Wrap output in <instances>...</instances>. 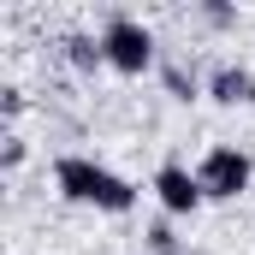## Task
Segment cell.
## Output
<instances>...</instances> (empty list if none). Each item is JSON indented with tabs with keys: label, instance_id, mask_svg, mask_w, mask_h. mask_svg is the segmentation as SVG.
Returning <instances> with one entry per match:
<instances>
[{
	"label": "cell",
	"instance_id": "cell-1",
	"mask_svg": "<svg viewBox=\"0 0 255 255\" xmlns=\"http://www.w3.org/2000/svg\"><path fill=\"white\" fill-rule=\"evenodd\" d=\"M54 184H60L65 202L95 208V214H130L136 208V184L125 172H113L107 160H95V154H60L54 160Z\"/></svg>",
	"mask_w": 255,
	"mask_h": 255
},
{
	"label": "cell",
	"instance_id": "cell-2",
	"mask_svg": "<svg viewBox=\"0 0 255 255\" xmlns=\"http://www.w3.org/2000/svg\"><path fill=\"white\" fill-rule=\"evenodd\" d=\"M101 48H107V65H113L119 77L160 71V42H154V30H148L136 12H107V24H101Z\"/></svg>",
	"mask_w": 255,
	"mask_h": 255
},
{
	"label": "cell",
	"instance_id": "cell-3",
	"mask_svg": "<svg viewBox=\"0 0 255 255\" xmlns=\"http://www.w3.org/2000/svg\"><path fill=\"white\" fill-rule=\"evenodd\" d=\"M196 178H202L208 202H238L250 190V178H255V160H250V148H238V142H214L196 160Z\"/></svg>",
	"mask_w": 255,
	"mask_h": 255
},
{
	"label": "cell",
	"instance_id": "cell-4",
	"mask_svg": "<svg viewBox=\"0 0 255 255\" xmlns=\"http://www.w3.org/2000/svg\"><path fill=\"white\" fill-rule=\"evenodd\" d=\"M154 196H160V214H166V220H184V214H196V208L208 202L202 178H196L184 160H160V166H154Z\"/></svg>",
	"mask_w": 255,
	"mask_h": 255
},
{
	"label": "cell",
	"instance_id": "cell-5",
	"mask_svg": "<svg viewBox=\"0 0 255 255\" xmlns=\"http://www.w3.org/2000/svg\"><path fill=\"white\" fill-rule=\"evenodd\" d=\"M208 101L214 107H255V71L244 60L208 65Z\"/></svg>",
	"mask_w": 255,
	"mask_h": 255
},
{
	"label": "cell",
	"instance_id": "cell-6",
	"mask_svg": "<svg viewBox=\"0 0 255 255\" xmlns=\"http://www.w3.org/2000/svg\"><path fill=\"white\" fill-rule=\"evenodd\" d=\"M160 89H166L172 101H196V95H208V77L196 71V60L166 54V60H160Z\"/></svg>",
	"mask_w": 255,
	"mask_h": 255
},
{
	"label": "cell",
	"instance_id": "cell-7",
	"mask_svg": "<svg viewBox=\"0 0 255 255\" xmlns=\"http://www.w3.org/2000/svg\"><path fill=\"white\" fill-rule=\"evenodd\" d=\"M60 54L71 71H101L107 65V48H101V36H89V30H71V36H60Z\"/></svg>",
	"mask_w": 255,
	"mask_h": 255
},
{
	"label": "cell",
	"instance_id": "cell-8",
	"mask_svg": "<svg viewBox=\"0 0 255 255\" xmlns=\"http://www.w3.org/2000/svg\"><path fill=\"white\" fill-rule=\"evenodd\" d=\"M178 244H184V238L172 232V220H166V214L142 226V250H148V255H172V250H178Z\"/></svg>",
	"mask_w": 255,
	"mask_h": 255
},
{
	"label": "cell",
	"instance_id": "cell-9",
	"mask_svg": "<svg viewBox=\"0 0 255 255\" xmlns=\"http://www.w3.org/2000/svg\"><path fill=\"white\" fill-rule=\"evenodd\" d=\"M196 18H202L208 30H238V6H226V0H202Z\"/></svg>",
	"mask_w": 255,
	"mask_h": 255
},
{
	"label": "cell",
	"instance_id": "cell-10",
	"mask_svg": "<svg viewBox=\"0 0 255 255\" xmlns=\"http://www.w3.org/2000/svg\"><path fill=\"white\" fill-rule=\"evenodd\" d=\"M24 160H30V142H24L18 130H6V136H0V166H6V172H18Z\"/></svg>",
	"mask_w": 255,
	"mask_h": 255
},
{
	"label": "cell",
	"instance_id": "cell-11",
	"mask_svg": "<svg viewBox=\"0 0 255 255\" xmlns=\"http://www.w3.org/2000/svg\"><path fill=\"white\" fill-rule=\"evenodd\" d=\"M0 113H6V119H18V113H24V89H18V83H6V89H0Z\"/></svg>",
	"mask_w": 255,
	"mask_h": 255
},
{
	"label": "cell",
	"instance_id": "cell-12",
	"mask_svg": "<svg viewBox=\"0 0 255 255\" xmlns=\"http://www.w3.org/2000/svg\"><path fill=\"white\" fill-rule=\"evenodd\" d=\"M172 255H190V244H178V250H172Z\"/></svg>",
	"mask_w": 255,
	"mask_h": 255
}]
</instances>
